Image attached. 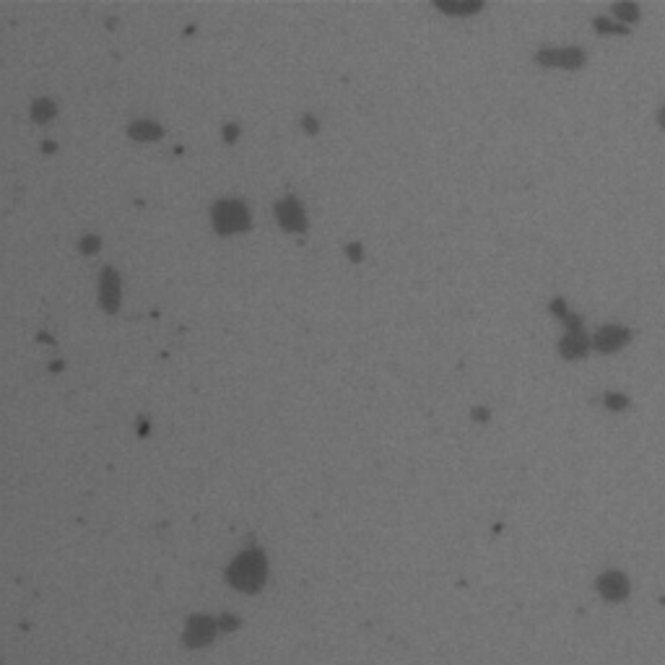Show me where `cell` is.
<instances>
[{"instance_id": "1", "label": "cell", "mask_w": 665, "mask_h": 665, "mask_svg": "<svg viewBox=\"0 0 665 665\" xmlns=\"http://www.w3.org/2000/svg\"><path fill=\"white\" fill-rule=\"evenodd\" d=\"M540 65H551V68H579L585 63V52L577 47H564V50H540L535 55Z\"/></svg>"}, {"instance_id": "2", "label": "cell", "mask_w": 665, "mask_h": 665, "mask_svg": "<svg viewBox=\"0 0 665 665\" xmlns=\"http://www.w3.org/2000/svg\"><path fill=\"white\" fill-rule=\"evenodd\" d=\"M629 330L626 328H618V325H608V328H601L598 333H595V341L593 346L598 348V351L603 353H610L616 351V348H621V346L629 341Z\"/></svg>"}, {"instance_id": "3", "label": "cell", "mask_w": 665, "mask_h": 665, "mask_svg": "<svg viewBox=\"0 0 665 665\" xmlns=\"http://www.w3.org/2000/svg\"><path fill=\"white\" fill-rule=\"evenodd\" d=\"M598 590H601L603 598L608 601H621L629 593V582L621 572H606L601 579H598Z\"/></svg>"}, {"instance_id": "4", "label": "cell", "mask_w": 665, "mask_h": 665, "mask_svg": "<svg viewBox=\"0 0 665 665\" xmlns=\"http://www.w3.org/2000/svg\"><path fill=\"white\" fill-rule=\"evenodd\" d=\"M587 338L585 336H567L562 338V343H559V351H562L564 359H582L587 353Z\"/></svg>"}, {"instance_id": "5", "label": "cell", "mask_w": 665, "mask_h": 665, "mask_svg": "<svg viewBox=\"0 0 665 665\" xmlns=\"http://www.w3.org/2000/svg\"><path fill=\"white\" fill-rule=\"evenodd\" d=\"M613 13H616L621 21L634 24V21L640 18V6H634V3H618V6H613Z\"/></svg>"}, {"instance_id": "6", "label": "cell", "mask_w": 665, "mask_h": 665, "mask_svg": "<svg viewBox=\"0 0 665 665\" xmlns=\"http://www.w3.org/2000/svg\"><path fill=\"white\" fill-rule=\"evenodd\" d=\"M439 8L447 13H473V11H481V3L478 0H473V3H439Z\"/></svg>"}, {"instance_id": "7", "label": "cell", "mask_w": 665, "mask_h": 665, "mask_svg": "<svg viewBox=\"0 0 665 665\" xmlns=\"http://www.w3.org/2000/svg\"><path fill=\"white\" fill-rule=\"evenodd\" d=\"M595 29L603 34H626L624 24H610L608 18H595Z\"/></svg>"}, {"instance_id": "8", "label": "cell", "mask_w": 665, "mask_h": 665, "mask_svg": "<svg viewBox=\"0 0 665 665\" xmlns=\"http://www.w3.org/2000/svg\"><path fill=\"white\" fill-rule=\"evenodd\" d=\"M603 403H606V408H610V411H624V408L629 406V400H626L624 395H618V392H608V395L603 398Z\"/></svg>"}, {"instance_id": "9", "label": "cell", "mask_w": 665, "mask_h": 665, "mask_svg": "<svg viewBox=\"0 0 665 665\" xmlns=\"http://www.w3.org/2000/svg\"><path fill=\"white\" fill-rule=\"evenodd\" d=\"M657 123H660V127L665 130V107L660 110V115H657Z\"/></svg>"}]
</instances>
